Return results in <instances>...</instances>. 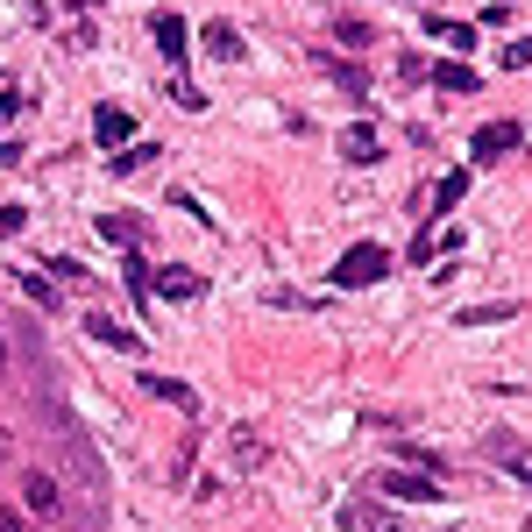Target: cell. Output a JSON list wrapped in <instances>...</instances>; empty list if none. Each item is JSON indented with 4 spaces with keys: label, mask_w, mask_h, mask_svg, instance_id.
<instances>
[{
    "label": "cell",
    "mask_w": 532,
    "mask_h": 532,
    "mask_svg": "<svg viewBox=\"0 0 532 532\" xmlns=\"http://www.w3.org/2000/svg\"><path fill=\"white\" fill-rule=\"evenodd\" d=\"M426 79L440 86V93H483V79H476V64H426Z\"/></svg>",
    "instance_id": "9"
},
{
    "label": "cell",
    "mask_w": 532,
    "mask_h": 532,
    "mask_svg": "<svg viewBox=\"0 0 532 532\" xmlns=\"http://www.w3.org/2000/svg\"><path fill=\"white\" fill-rule=\"evenodd\" d=\"M15 277H22V291L36 298V306H43V313H57V284H50L43 270H15Z\"/></svg>",
    "instance_id": "23"
},
{
    "label": "cell",
    "mask_w": 532,
    "mask_h": 532,
    "mask_svg": "<svg viewBox=\"0 0 532 532\" xmlns=\"http://www.w3.org/2000/svg\"><path fill=\"white\" fill-rule=\"evenodd\" d=\"M391 277V249L384 242H355L341 263H334V284L341 291H362V284H384Z\"/></svg>",
    "instance_id": "1"
},
{
    "label": "cell",
    "mask_w": 532,
    "mask_h": 532,
    "mask_svg": "<svg viewBox=\"0 0 532 532\" xmlns=\"http://www.w3.org/2000/svg\"><path fill=\"white\" fill-rule=\"evenodd\" d=\"M0 532H29V518L22 511H0Z\"/></svg>",
    "instance_id": "31"
},
{
    "label": "cell",
    "mask_w": 532,
    "mask_h": 532,
    "mask_svg": "<svg viewBox=\"0 0 532 532\" xmlns=\"http://www.w3.org/2000/svg\"><path fill=\"white\" fill-rule=\"evenodd\" d=\"M149 36H157V50H164L171 64H185V50H192V36H185V22H178L171 8H157V15H149Z\"/></svg>",
    "instance_id": "7"
},
{
    "label": "cell",
    "mask_w": 532,
    "mask_h": 532,
    "mask_svg": "<svg viewBox=\"0 0 532 532\" xmlns=\"http://www.w3.org/2000/svg\"><path fill=\"white\" fill-rule=\"evenodd\" d=\"M142 384H149V398H164V405H178V412H199V398L178 384V376H142Z\"/></svg>",
    "instance_id": "19"
},
{
    "label": "cell",
    "mask_w": 532,
    "mask_h": 532,
    "mask_svg": "<svg viewBox=\"0 0 532 532\" xmlns=\"http://www.w3.org/2000/svg\"><path fill=\"white\" fill-rule=\"evenodd\" d=\"M334 36H341V43H355V50H362V43H376V29H369V22H355V15H341V22H334Z\"/></svg>",
    "instance_id": "24"
},
{
    "label": "cell",
    "mask_w": 532,
    "mask_h": 532,
    "mask_svg": "<svg viewBox=\"0 0 532 532\" xmlns=\"http://www.w3.org/2000/svg\"><path fill=\"white\" fill-rule=\"evenodd\" d=\"M199 50L220 57V64H242V29H235V22H206V29H199Z\"/></svg>",
    "instance_id": "8"
},
{
    "label": "cell",
    "mask_w": 532,
    "mask_h": 532,
    "mask_svg": "<svg viewBox=\"0 0 532 532\" xmlns=\"http://www.w3.org/2000/svg\"><path fill=\"white\" fill-rule=\"evenodd\" d=\"M0 376H8V334H0Z\"/></svg>",
    "instance_id": "33"
},
{
    "label": "cell",
    "mask_w": 532,
    "mask_h": 532,
    "mask_svg": "<svg viewBox=\"0 0 532 532\" xmlns=\"http://www.w3.org/2000/svg\"><path fill=\"white\" fill-rule=\"evenodd\" d=\"M462 242H469V235H462L454 220H447V227H426V235L412 242V270H419V263H433V256H462Z\"/></svg>",
    "instance_id": "5"
},
{
    "label": "cell",
    "mask_w": 532,
    "mask_h": 532,
    "mask_svg": "<svg viewBox=\"0 0 532 532\" xmlns=\"http://www.w3.org/2000/svg\"><path fill=\"white\" fill-rule=\"evenodd\" d=\"M22 220H29L22 206H0V235H22Z\"/></svg>",
    "instance_id": "30"
},
{
    "label": "cell",
    "mask_w": 532,
    "mask_h": 532,
    "mask_svg": "<svg viewBox=\"0 0 532 532\" xmlns=\"http://www.w3.org/2000/svg\"><path fill=\"white\" fill-rule=\"evenodd\" d=\"M518 313V298H483V306H462V320L454 327H497V320H511Z\"/></svg>",
    "instance_id": "13"
},
{
    "label": "cell",
    "mask_w": 532,
    "mask_h": 532,
    "mask_svg": "<svg viewBox=\"0 0 532 532\" xmlns=\"http://www.w3.org/2000/svg\"><path fill=\"white\" fill-rule=\"evenodd\" d=\"M532 64V36H518V43H504V71H525Z\"/></svg>",
    "instance_id": "28"
},
{
    "label": "cell",
    "mask_w": 532,
    "mask_h": 532,
    "mask_svg": "<svg viewBox=\"0 0 532 532\" xmlns=\"http://www.w3.org/2000/svg\"><path fill=\"white\" fill-rule=\"evenodd\" d=\"M100 235L121 242V249H135V242H142V220H135V213H100Z\"/></svg>",
    "instance_id": "20"
},
{
    "label": "cell",
    "mask_w": 532,
    "mask_h": 532,
    "mask_svg": "<svg viewBox=\"0 0 532 532\" xmlns=\"http://www.w3.org/2000/svg\"><path fill=\"white\" fill-rule=\"evenodd\" d=\"M376 490H384V497H405V504H433V497H440L433 476H412V469H384V476H376Z\"/></svg>",
    "instance_id": "6"
},
{
    "label": "cell",
    "mask_w": 532,
    "mask_h": 532,
    "mask_svg": "<svg viewBox=\"0 0 532 532\" xmlns=\"http://www.w3.org/2000/svg\"><path fill=\"white\" fill-rule=\"evenodd\" d=\"M462 199H469V171H447V178L433 185V220H440V213H454Z\"/></svg>",
    "instance_id": "17"
},
{
    "label": "cell",
    "mask_w": 532,
    "mask_h": 532,
    "mask_svg": "<svg viewBox=\"0 0 532 532\" xmlns=\"http://www.w3.org/2000/svg\"><path fill=\"white\" fill-rule=\"evenodd\" d=\"M86 334H93V341H107V348H121V355H142V334H135V327H121V320H107V313H93V320H86Z\"/></svg>",
    "instance_id": "10"
},
{
    "label": "cell",
    "mask_w": 532,
    "mask_h": 532,
    "mask_svg": "<svg viewBox=\"0 0 532 532\" xmlns=\"http://www.w3.org/2000/svg\"><path fill=\"white\" fill-rule=\"evenodd\" d=\"M15 114H22V93H15V86H0V128H8Z\"/></svg>",
    "instance_id": "29"
},
{
    "label": "cell",
    "mask_w": 532,
    "mask_h": 532,
    "mask_svg": "<svg viewBox=\"0 0 532 532\" xmlns=\"http://www.w3.org/2000/svg\"><path fill=\"white\" fill-rule=\"evenodd\" d=\"M426 36L447 43V50H469L476 43V22H447V15H426Z\"/></svg>",
    "instance_id": "15"
},
{
    "label": "cell",
    "mask_w": 532,
    "mask_h": 532,
    "mask_svg": "<svg viewBox=\"0 0 532 532\" xmlns=\"http://www.w3.org/2000/svg\"><path fill=\"white\" fill-rule=\"evenodd\" d=\"M518 142H525V121H483V128L469 135V157L490 164V157H504V149H518Z\"/></svg>",
    "instance_id": "3"
},
{
    "label": "cell",
    "mask_w": 532,
    "mask_h": 532,
    "mask_svg": "<svg viewBox=\"0 0 532 532\" xmlns=\"http://www.w3.org/2000/svg\"><path fill=\"white\" fill-rule=\"evenodd\" d=\"M57 511H64V483L43 476V469H29L22 476V518H57Z\"/></svg>",
    "instance_id": "2"
},
{
    "label": "cell",
    "mask_w": 532,
    "mask_h": 532,
    "mask_svg": "<svg viewBox=\"0 0 532 532\" xmlns=\"http://www.w3.org/2000/svg\"><path fill=\"white\" fill-rule=\"evenodd\" d=\"M313 64L327 71V79H334V86H348L355 100L369 93V79H362V64H348V57H334V50H313Z\"/></svg>",
    "instance_id": "11"
},
{
    "label": "cell",
    "mask_w": 532,
    "mask_h": 532,
    "mask_svg": "<svg viewBox=\"0 0 532 532\" xmlns=\"http://www.w3.org/2000/svg\"><path fill=\"white\" fill-rule=\"evenodd\" d=\"M398 462H405V469H419V476H440V469H447L433 447H412V440H398Z\"/></svg>",
    "instance_id": "22"
},
{
    "label": "cell",
    "mask_w": 532,
    "mask_h": 532,
    "mask_svg": "<svg viewBox=\"0 0 532 532\" xmlns=\"http://www.w3.org/2000/svg\"><path fill=\"white\" fill-rule=\"evenodd\" d=\"M157 157H164L157 142H135V149H121V157H114V178H128V171H149Z\"/></svg>",
    "instance_id": "21"
},
{
    "label": "cell",
    "mask_w": 532,
    "mask_h": 532,
    "mask_svg": "<svg viewBox=\"0 0 532 532\" xmlns=\"http://www.w3.org/2000/svg\"><path fill=\"white\" fill-rule=\"evenodd\" d=\"M490 454H497V462H504L518 483H532V447H518L511 433H497V440H490Z\"/></svg>",
    "instance_id": "14"
},
{
    "label": "cell",
    "mask_w": 532,
    "mask_h": 532,
    "mask_svg": "<svg viewBox=\"0 0 532 532\" xmlns=\"http://www.w3.org/2000/svg\"><path fill=\"white\" fill-rule=\"evenodd\" d=\"M64 8H100V0H64Z\"/></svg>",
    "instance_id": "34"
},
{
    "label": "cell",
    "mask_w": 532,
    "mask_h": 532,
    "mask_svg": "<svg viewBox=\"0 0 532 532\" xmlns=\"http://www.w3.org/2000/svg\"><path fill=\"white\" fill-rule=\"evenodd\" d=\"M8 462H15V433H8V426H0V469H8Z\"/></svg>",
    "instance_id": "32"
},
{
    "label": "cell",
    "mask_w": 532,
    "mask_h": 532,
    "mask_svg": "<svg viewBox=\"0 0 532 532\" xmlns=\"http://www.w3.org/2000/svg\"><path fill=\"white\" fill-rule=\"evenodd\" d=\"M128 128H135V121H128V107H114V100L93 114V135H100L107 149H128Z\"/></svg>",
    "instance_id": "12"
},
{
    "label": "cell",
    "mask_w": 532,
    "mask_h": 532,
    "mask_svg": "<svg viewBox=\"0 0 532 532\" xmlns=\"http://www.w3.org/2000/svg\"><path fill=\"white\" fill-rule=\"evenodd\" d=\"M149 284H157V291H164V298H171V306H192V298H199V291H206V284H199V277H192V270H164V277H149Z\"/></svg>",
    "instance_id": "16"
},
{
    "label": "cell",
    "mask_w": 532,
    "mask_h": 532,
    "mask_svg": "<svg viewBox=\"0 0 532 532\" xmlns=\"http://www.w3.org/2000/svg\"><path fill=\"white\" fill-rule=\"evenodd\" d=\"M171 100H178V107H185V114H199V107H206V93H199V86H192V79H178V86H171Z\"/></svg>",
    "instance_id": "27"
},
{
    "label": "cell",
    "mask_w": 532,
    "mask_h": 532,
    "mask_svg": "<svg viewBox=\"0 0 532 532\" xmlns=\"http://www.w3.org/2000/svg\"><path fill=\"white\" fill-rule=\"evenodd\" d=\"M341 157L348 164H384V128L376 121H348L341 128Z\"/></svg>",
    "instance_id": "4"
},
{
    "label": "cell",
    "mask_w": 532,
    "mask_h": 532,
    "mask_svg": "<svg viewBox=\"0 0 532 532\" xmlns=\"http://www.w3.org/2000/svg\"><path fill=\"white\" fill-rule=\"evenodd\" d=\"M263 462V447H256V433H235V469H256Z\"/></svg>",
    "instance_id": "26"
},
{
    "label": "cell",
    "mask_w": 532,
    "mask_h": 532,
    "mask_svg": "<svg viewBox=\"0 0 532 532\" xmlns=\"http://www.w3.org/2000/svg\"><path fill=\"white\" fill-rule=\"evenodd\" d=\"M43 270H50V277H57V284H64V291H93V270H86V263H79V256H50V263H43Z\"/></svg>",
    "instance_id": "18"
},
{
    "label": "cell",
    "mask_w": 532,
    "mask_h": 532,
    "mask_svg": "<svg viewBox=\"0 0 532 532\" xmlns=\"http://www.w3.org/2000/svg\"><path fill=\"white\" fill-rule=\"evenodd\" d=\"M121 277H128V291H135V298H142V291H149V263H142V256H135V249H128V256H121Z\"/></svg>",
    "instance_id": "25"
}]
</instances>
